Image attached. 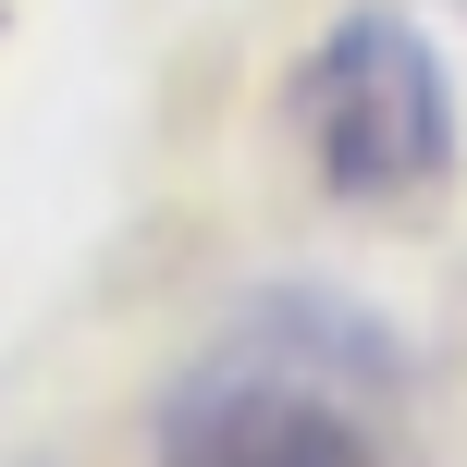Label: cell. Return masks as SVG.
I'll use <instances>...</instances> for the list:
<instances>
[{
	"label": "cell",
	"instance_id": "obj_1",
	"mask_svg": "<svg viewBox=\"0 0 467 467\" xmlns=\"http://www.w3.org/2000/svg\"><path fill=\"white\" fill-rule=\"evenodd\" d=\"M406 345L320 283L246 296L148 406V467H394Z\"/></svg>",
	"mask_w": 467,
	"mask_h": 467
},
{
	"label": "cell",
	"instance_id": "obj_2",
	"mask_svg": "<svg viewBox=\"0 0 467 467\" xmlns=\"http://www.w3.org/2000/svg\"><path fill=\"white\" fill-rule=\"evenodd\" d=\"M283 136H296V172L332 210H419L455 172V74L406 13L357 0L296 49Z\"/></svg>",
	"mask_w": 467,
	"mask_h": 467
}]
</instances>
